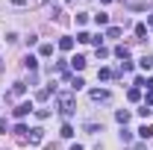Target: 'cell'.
<instances>
[{
  "label": "cell",
  "instance_id": "9",
  "mask_svg": "<svg viewBox=\"0 0 153 150\" xmlns=\"http://www.w3.org/2000/svg\"><path fill=\"white\" fill-rule=\"evenodd\" d=\"M115 118H118V124H121V127H127V121H130V112H127V109H118V112H115Z\"/></svg>",
  "mask_w": 153,
  "mask_h": 150
},
{
  "label": "cell",
  "instance_id": "17",
  "mask_svg": "<svg viewBox=\"0 0 153 150\" xmlns=\"http://www.w3.org/2000/svg\"><path fill=\"white\" fill-rule=\"evenodd\" d=\"M27 132H30V130H27L24 124H18V127H15V135H18L21 141H27Z\"/></svg>",
  "mask_w": 153,
  "mask_h": 150
},
{
  "label": "cell",
  "instance_id": "28",
  "mask_svg": "<svg viewBox=\"0 0 153 150\" xmlns=\"http://www.w3.org/2000/svg\"><path fill=\"white\" fill-rule=\"evenodd\" d=\"M144 106H153V91H147V103Z\"/></svg>",
  "mask_w": 153,
  "mask_h": 150
},
{
  "label": "cell",
  "instance_id": "26",
  "mask_svg": "<svg viewBox=\"0 0 153 150\" xmlns=\"http://www.w3.org/2000/svg\"><path fill=\"white\" fill-rule=\"evenodd\" d=\"M85 21H88V15H85V12H76V24H79V27H82Z\"/></svg>",
  "mask_w": 153,
  "mask_h": 150
},
{
  "label": "cell",
  "instance_id": "10",
  "mask_svg": "<svg viewBox=\"0 0 153 150\" xmlns=\"http://www.w3.org/2000/svg\"><path fill=\"white\" fill-rule=\"evenodd\" d=\"M24 68H30V71H36V68H38V59L33 56V53H30V56H24Z\"/></svg>",
  "mask_w": 153,
  "mask_h": 150
},
{
  "label": "cell",
  "instance_id": "21",
  "mask_svg": "<svg viewBox=\"0 0 153 150\" xmlns=\"http://www.w3.org/2000/svg\"><path fill=\"white\" fill-rule=\"evenodd\" d=\"M82 85H85V82H82V76H74V79H71V88H74V91H79Z\"/></svg>",
  "mask_w": 153,
  "mask_h": 150
},
{
  "label": "cell",
  "instance_id": "19",
  "mask_svg": "<svg viewBox=\"0 0 153 150\" xmlns=\"http://www.w3.org/2000/svg\"><path fill=\"white\" fill-rule=\"evenodd\" d=\"M38 53H41V56H53V44H41Z\"/></svg>",
  "mask_w": 153,
  "mask_h": 150
},
{
  "label": "cell",
  "instance_id": "31",
  "mask_svg": "<svg viewBox=\"0 0 153 150\" xmlns=\"http://www.w3.org/2000/svg\"><path fill=\"white\" fill-rule=\"evenodd\" d=\"M147 24H150V30H153V15H147Z\"/></svg>",
  "mask_w": 153,
  "mask_h": 150
},
{
  "label": "cell",
  "instance_id": "12",
  "mask_svg": "<svg viewBox=\"0 0 153 150\" xmlns=\"http://www.w3.org/2000/svg\"><path fill=\"white\" fill-rule=\"evenodd\" d=\"M138 135H141V138H153V124H144V127L138 130Z\"/></svg>",
  "mask_w": 153,
  "mask_h": 150
},
{
  "label": "cell",
  "instance_id": "8",
  "mask_svg": "<svg viewBox=\"0 0 153 150\" xmlns=\"http://www.w3.org/2000/svg\"><path fill=\"white\" fill-rule=\"evenodd\" d=\"M115 56L118 59H130V47H127V44H118V47H115Z\"/></svg>",
  "mask_w": 153,
  "mask_h": 150
},
{
  "label": "cell",
  "instance_id": "14",
  "mask_svg": "<svg viewBox=\"0 0 153 150\" xmlns=\"http://www.w3.org/2000/svg\"><path fill=\"white\" fill-rule=\"evenodd\" d=\"M94 24H97V27H106V24H109V15H106V12L94 15Z\"/></svg>",
  "mask_w": 153,
  "mask_h": 150
},
{
  "label": "cell",
  "instance_id": "27",
  "mask_svg": "<svg viewBox=\"0 0 153 150\" xmlns=\"http://www.w3.org/2000/svg\"><path fill=\"white\" fill-rule=\"evenodd\" d=\"M85 132H91V135H94V132H100V127H97V124H85Z\"/></svg>",
  "mask_w": 153,
  "mask_h": 150
},
{
  "label": "cell",
  "instance_id": "15",
  "mask_svg": "<svg viewBox=\"0 0 153 150\" xmlns=\"http://www.w3.org/2000/svg\"><path fill=\"white\" fill-rule=\"evenodd\" d=\"M97 76H100V79H112L115 71H112V68H100V71H97Z\"/></svg>",
  "mask_w": 153,
  "mask_h": 150
},
{
  "label": "cell",
  "instance_id": "18",
  "mask_svg": "<svg viewBox=\"0 0 153 150\" xmlns=\"http://www.w3.org/2000/svg\"><path fill=\"white\" fill-rule=\"evenodd\" d=\"M121 33H124L121 27H109V30H106V38H118V36H121Z\"/></svg>",
  "mask_w": 153,
  "mask_h": 150
},
{
  "label": "cell",
  "instance_id": "33",
  "mask_svg": "<svg viewBox=\"0 0 153 150\" xmlns=\"http://www.w3.org/2000/svg\"><path fill=\"white\" fill-rule=\"evenodd\" d=\"M71 150H82V147H79V144H74V147H71Z\"/></svg>",
  "mask_w": 153,
  "mask_h": 150
},
{
  "label": "cell",
  "instance_id": "4",
  "mask_svg": "<svg viewBox=\"0 0 153 150\" xmlns=\"http://www.w3.org/2000/svg\"><path fill=\"white\" fill-rule=\"evenodd\" d=\"M91 100H94V103H106V100H109V91H106V88H94V91H91Z\"/></svg>",
  "mask_w": 153,
  "mask_h": 150
},
{
  "label": "cell",
  "instance_id": "5",
  "mask_svg": "<svg viewBox=\"0 0 153 150\" xmlns=\"http://www.w3.org/2000/svg\"><path fill=\"white\" fill-rule=\"evenodd\" d=\"M53 21H56V24H68V15H65L62 6H53Z\"/></svg>",
  "mask_w": 153,
  "mask_h": 150
},
{
  "label": "cell",
  "instance_id": "1",
  "mask_svg": "<svg viewBox=\"0 0 153 150\" xmlns=\"http://www.w3.org/2000/svg\"><path fill=\"white\" fill-rule=\"evenodd\" d=\"M56 100H59V112L65 115V118H71V115L76 112V103H74V97H71L68 91H59Z\"/></svg>",
  "mask_w": 153,
  "mask_h": 150
},
{
  "label": "cell",
  "instance_id": "16",
  "mask_svg": "<svg viewBox=\"0 0 153 150\" xmlns=\"http://www.w3.org/2000/svg\"><path fill=\"white\" fill-rule=\"evenodd\" d=\"M127 97H130V103L141 100V88H130V91H127Z\"/></svg>",
  "mask_w": 153,
  "mask_h": 150
},
{
  "label": "cell",
  "instance_id": "30",
  "mask_svg": "<svg viewBox=\"0 0 153 150\" xmlns=\"http://www.w3.org/2000/svg\"><path fill=\"white\" fill-rule=\"evenodd\" d=\"M147 91H153V76H147Z\"/></svg>",
  "mask_w": 153,
  "mask_h": 150
},
{
  "label": "cell",
  "instance_id": "2",
  "mask_svg": "<svg viewBox=\"0 0 153 150\" xmlns=\"http://www.w3.org/2000/svg\"><path fill=\"white\" fill-rule=\"evenodd\" d=\"M30 112H33V103H18V106H15V118H18V121L27 118Z\"/></svg>",
  "mask_w": 153,
  "mask_h": 150
},
{
  "label": "cell",
  "instance_id": "13",
  "mask_svg": "<svg viewBox=\"0 0 153 150\" xmlns=\"http://www.w3.org/2000/svg\"><path fill=\"white\" fill-rule=\"evenodd\" d=\"M59 135H62V138H74V127H71V124H65V127L59 130Z\"/></svg>",
  "mask_w": 153,
  "mask_h": 150
},
{
  "label": "cell",
  "instance_id": "34",
  "mask_svg": "<svg viewBox=\"0 0 153 150\" xmlns=\"http://www.w3.org/2000/svg\"><path fill=\"white\" fill-rule=\"evenodd\" d=\"M62 3H71V0H62Z\"/></svg>",
  "mask_w": 153,
  "mask_h": 150
},
{
  "label": "cell",
  "instance_id": "6",
  "mask_svg": "<svg viewBox=\"0 0 153 150\" xmlns=\"http://www.w3.org/2000/svg\"><path fill=\"white\" fill-rule=\"evenodd\" d=\"M41 138H44V130H41V127L30 130V141H33V144H41Z\"/></svg>",
  "mask_w": 153,
  "mask_h": 150
},
{
  "label": "cell",
  "instance_id": "29",
  "mask_svg": "<svg viewBox=\"0 0 153 150\" xmlns=\"http://www.w3.org/2000/svg\"><path fill=\"white\" fill-rule=\"evenodd\" d=\"M12 6H27V0H12Z\"/></svg>",
  "mask_w": 153,
  "mask_h": 150
},
{
  "label": "cell",
  "instance_id": "3",
  "mask_svg": "<svg viewBox=\"0 0 153 150\" xmlns=\"http://www.w3.org/2000/svg\"><path fill=\"white\" fill-rule=\"evenodd\" d=\"M68 62H71V68H74V71H82V68H85V62H88V59L82 56V53H76L74 59H68Z\"/></svg>",
  "mask_w": 153,
  "mask_h": 150
},
{
  "label": "cell",
  "instance_id": "32",
  "mask_svg": "<svg viewBox=\"0 0 153 150\" xmlns=\"http://www.w3.org/2000/svg\"><path fill=\"white\" fill-rule=\"evenodd\" d=\"M100 3H103V6H109V3H112V0H100Z\"/></svg>",
  "mask_w": 153,
  "mask_h": 150
},
{
  "label": "cell",
  "instance_id": "7",
  "mask_svg": "<svg viewBox=\"0 0 153 150\" xmlns=\"http://www.w3.org/2000/svg\"><path fill=\"white\" fill-rule=\"evenodd\" d=\"M59 47H62V50H74V38H71V36H62V38H59Z\"/></svg>",
  "mask_w": 153,
  "mask_h": 150
},
{
  "label": "cell",
  "instance_id": "22",
  "mask_svg": "<svg viewBox=\"0 0 153 150\" xmlns=\"http://www.w3.org/2000/svg\"><path fill=\"white\" fill-rule=\"evenodd\" d=\"M24 91H27V85H24V82H15V88H12V94H18V97H21Z\"/></svg>",
  "mask_w": 153,
  "mask_h": 150
},
{
  "label": "cell",
  "instance_id": "25",
  "mask_svg": "<svg viewBox=\"0 0 153 150\" xmlns=\"http://www.w3.org/2000/svg\"><path fill=\"white\" fill-rule=\"evenodd\" d=\"M76 41H82V44H91V36H88V33H79V36H76Z\"/></svg>",
  "mask_w": 153,
  "mask_h": 150
},
{
  "label": "cell",
  "instance_id": "24",
  "mask_svg": "<svg viewBox=\"0 0 153 150\" xmlns=\"http://www.w3.org/2000/svg\"><path fill=\"white\" fill-rule=\"evenodd\" d=\"M97 59H109V50H106V47H103V44H100V47H97Z\"/></svg>",
  "mask_w": 153,
  "mask_h": 150
},
{
  "label": "cell",
  "instance_id": "23",
  "mask_svg": "<svg viewBox=\"0 0 153 150\" xmlns=\"http://www.w3.org/2000/svg\"><path fill=\"white\" fill-rule=\"evenodd\" d=\"M121 141H133V132L127 130V127H124V130H121Z\"/></svg>",
  "mask_w": 153,
  "mask_h": 150
},
{
  "label": "cell",
  "instance_id": "20",
  "mask_svg": "<svg viewBox=\"0 0 153 150\" xmlns=\"http://www.w3.org/2000/svg\"><path fill=\"white\" fill-rule=\"evenodd\" d=\"M135 36H138V38L147 36V24H135Z\"/></svg>",
  "mask_w": 153,
  "mask_h": 150
},
{
  "label": "cell",
  "instance_id": "11",
  "mask_svg": "<svg viewBox=\"0 0 153 150\" xmlns=\"http://www.w3.org/2000/svg\"><path fill=\"white\" fill-rule=\"evenodd\" d=\"M138 65H141V71H150V68H153V56H141Z\"/></svg>",
  "mask_w": 153,
  "mask_h": 150
}]
</instances>
